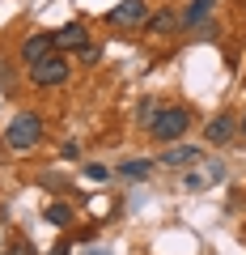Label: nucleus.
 Here are the masks:
<instances>
[{
    "label": "nucleus",
    "instance_id": "nucleus-4",
    "mask_svg": "<svg viewBox=\"0 0 246 255\" xmlns=\"http://www.w3.org/2000/svg\"><path fill=\"white\" fill-rule=\"evenodd\" d=\"M145 17H149L145 0H123V4H115V9H110V26H123V30L145 26Z\"/></svg>",
    "mask_w": 246,
    "mask_h": 255
},
{
    "label": "nucleus",
    "instance_id": "nucleus-18",
    "mask_svg": "<svg viewBox=\"0 0 246 255\" xmlns=\"http://www.w3.org/2000/svg\"><path fill=\"white\" fill-rule=\"evenodd\" d=\"M4 217H9V209H0V226H4Z\"/></svg>",
    "mask_w": 246,
    "mask_h": 255
},
{
    "label": "nucleus",
    "instance_id": "nucleus-6",
    "mask_svg": "<svg viewBox=\"0 0 246 255\" xmlns=\"http://www.w3.org/2000/svg\"><path fill=\"white\" fill-rule=\"evenodd\" d=\"M55 47H68V51L89 47V30H85L81 21H73V26H64V30H55Z\"/></svg>",
    "mask_w": 246,
    "mask_h": 255
},
{
    "label": "nucleus",
    "instance_id": "nucleus-1",
    "mask_svg": "<svg viewBox=\"0 0 246 255\" xmlns=\"http://www.w3.org/2000/svg\"><path fill=\"white\" fill-rule=\"evenodd\" d=\"M38 140H43V119L30 115V111L17 115L9 124V132H4V145H9V149H34Z\"/></svg>",
    "mask_w": 246,
    "mask_h": 255
},
{
    "label": "nucleus",
    "instance_id": "nucleus-17",
    "mask_svg": "<svg viewBox=\"0 0 246 255\" xmlns=\"http://www.w3.org/2000/svg\"><path fill=\"white\" fill-rule=\"evenodd\" d=\"M51 255H68V247H64V243H60V247H51Z\"/></svg>",
    "mask_w": 246,
    "mask_h": 255
},
{
    "label": "nucleus",
    "instance_id": "nucleus-7",
    "mask_svg": "<svg viewBox=\"0 0 246 255\" xmlns=\"http://www.w3.org/2000/svg\"><path fill=\"white\" fill-rule=\"evenodd\" d=\"M234 136H238V119L234 115H217L208 124V140H212V145H229Z\"/></svg>",
    "mask_w": 246,
    "mask_h": 255
},
{
    "label": "nucleus",
    "instance_id": "nucleus-12",
    "mask_svg": "<svg viewBox=\"0 0 246 255\" xmlns=\"http://www.w3.org/2000/svg\"><path fill=\"white\" fill-rule=\"evenodd\" d=\"M43 217L51 221V226H68V221H73V209H68V204H51Z\"/></svg>",
    "mask_w": 246,
    "mask_h": 255
},
{
    "label": "nucleus",
    "instance_id": "nucleus-2",
    "mask_svg": "<svg viewBox=\"0 0 246 255\" xmlns=\"http://www.w3.org/2000/svg\"><path fill=\"white\" fill-rule=\"evenodd\" d=\"M187 124H191V119H187L182 107H165V111H157V119L149 124V132H153L157 140H165V145H174V140L187 132Z\"/></svg>",
    "mask_w": 246,
    "mask_h": 255
},
{
    "label": "nucleus",
    "instance_id": "nucleus-15",
    "mask_svg": "<svg viewBox=\"0 0 246 255\" xmlns=\"http://www.w3.org/2000/svg\"><path fill=\"white\" fill-rule=\"evenodd\" d=\"M85 174H89L93 183H102V179H106V166H85Z\"/></svg>",
    "mask_w": 246,
    "mask_h": 255
},
{
    "label": "nucleus",
    "instance_id": "nucleus-11",
    "mask_svg": "<svg viewBox=\"0 0 246 255\" xmlns=\"http://www.w3.org/2000/svg\"><path fill=\"white\" fill-rule=\"evenodd\" d=\"M153 34H170V30H178V17H174V9H162V13H153Z\"/></svg>",
    "mask_w": 246,
    "mask_h": 255
},
{
    "label": "nucleus",
    "instance_id": "nucleus-9",
    "mask_svg": "<svg viewBox=\"0 0 246 255\" xmlns=\"http://www.w3.org/2000/svg\"><path fill=\"white\" fill-rule=\"evenodd\" d=\"M208 13H212V0H191V9L182 13V26H187V30L204 26V21H208Z\"/></svg>",
    "mask_w": 246,
    "mask_h": 255
},
{
    "label": "nucleus",
    "instance_id": "nucleus-10",
    "mask_svg": "<svg viewBox=\"0 0 246 255\" xmlns=\"http://www.w3.org/2000/svg\"><path fill=\"white\" fill-rule=\"evenodd\" d=\"M119 174H123V179H149V174H153V162H149V157H128V162L119 166Z\"/></svg>",
    "mask_w": 246,
    "mask_h": 255
},
{
    "label": "nucleus",
    "instance_id": "nucleus-13",
    "mask_svg": "<svg viewBox=\"0 0 246 255\" xmlns=\"http://www.w3.org/2000/svg\"><path fill=\"white\" fill-rule=\"evenodd\" d=\"M4 255H34V247H30L26 238H17V243H13V247H9V251H4Z\"/></svg>",
    "mask_w": 246,
    "mask_h": 255
},
{
    "label": "nucleus",
    "instance_id": "nucleus-8",
    "mask_svg": "<svg viewBox=\"0 0 246 255\" xmlns=\"http://www.w3.org/2000/svg\"><path fill=\"white\" fill-rule=\"evenodd\" d=\"M200 157H204V153H200L195 145H170L162 162H165V166H174V170H182V166H195Z\"/></svg>",
    "mask_w": 246,
    "mask_h": 255
},
{
    "label": "nucleus",
    "instance_id": "nucleus-16",
    "mask_svg": "<svg viewBox=\"0 0 246 255\" xmlns=\"http://www.w3.org/2000/svg\"><path fill=\"white\" fill-rule=\"evenodd\" d=\"M98 55H102V51H98V47H93V43H89V47H81V60H85V64H93V60H98Z\"/></svg>",
    "mask_w": 246,
    "mask_h": 255
},
{
    "label": "nucleus",
    "instance_id": "nucleus-5",
    "mask_svg": "<svg viewBox=\"0 0 246 255\" xmlns=\"http://www.w3.org/2000/svg\"><path fill=\"white\" fill-rule=\"evenodd\" d=\"M51 47H55V34H30L26 43H21V60H26V64H38L43 55H51Z\"/></svg>",
    "mask_w": 246,
    "mask_h": 255
},
{
    "label": "nucleus",
    "instance_id": "nucleus-14",
    "mask_svg": "<svg viewBox=\"0 0 246 255\" xmlns=\"http://www.w3.org/2000/svg\"><path fill=\"white\" fill-rule=\"evenodd\" d=\"M153 119H157V107H153V102H145V107H140V124H153Z\"/></svg>",
    "mask_w": 246,
    "mask_h": 255
},
{
    "label": "nucleus",
    "instance_id": "nucleus-19",
    "mask_svg": "<svg viewBox=\"0 0 246 255\" xmlns=\"http://www.w3.org/2000/svg\"><path fill=\"white\" fill-rule=\"evenodd\" d=\"M238 132H246V119H242V128H238Z\"/></svg>",
    "mask_w": 246,
    "mask_h": 255
},
{
    "label": "nucleus",
    "instance_id": "nucleus-3",
    "mask_svg": "<svg viewBox=\"0 0 246 255\" xmlns=\"http://www.w3.org/2000/svg\"><path fill=\"white\" fill-rule=\"evenodd\" d=\"M30 81H34V85H64L68 81V60H60V55H43L38 64H30Z\"/></svg>",
    "mask_w": 246,
    "mask_h": 255
}]
</instances>
